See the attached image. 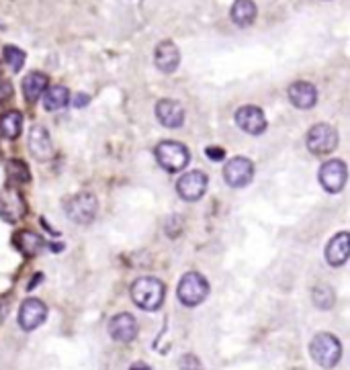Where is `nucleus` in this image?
I'll return each mask as SVG.
<instances>
[{"mask_svg":"<svg viewBox=\"0 0 350 370\" xmlns=\"http://www.w3.org/2000/svg\"><path fill=\"white\" fill-rule=\"evenodd\" d=\"M178 299L187 307H197L201 305L207 295H209V282L199 272H187L178 282Z\"/></svg>","mask_w":350,"mask_h":370,"instance_id":"7ed1b4c3","label":"nucleus"},{"mask_svg":"<svg viewBox=\"0 0 350 370\" xmlns=\"http://www.w3.org/2000/svg\"><path fill=\"white\" fill-rule=\"evenodd\" d=\"M45 317H47V307L39 299H27L19 309V325L25 332L37 330L45 321Z\"/></svg>","mask_w":350,"mask_h":370,"instance_id":"9b49d317","label":"nucleus"},{"mask_svg":"<svg viewBox=\"0 0 350 370\" xmlns=\"http://www.w3.org/2000/svg\"><path fill=\"white\" fill-rule=\"evenodd\" d=\"M154 62L158 65L160 72L172 74L178 68V63H181V52H178V47L172 41H162L158 47H156Z\"/></svg>","mask_w":350,"mask_h":370,"instance_id":"dca6fc26","label":"nucleus"},{"mask_svg":"<svg viewBox=\"0 0 350 370\" xmlns=\"http://www.w3.org/2000/svg\"><path fill=\"white\" fill-rule=\"evenodd\" d=\"M23 131V115L19 111H6L0 115V137L17 139Z\"/></svg>","mask_w":350,"mask_h":370,"instance_id":"412c9836","label":"nucleus"},{"mask_svg":"<svg viewBox=\"0 0 350 370\" xmlns=\"http://www.w3.org/2000/svg\"><path fill=\"white\" fill-rule=\"evenodd\" d=\"M66 215L70 217L72 221L86 225L95 219L96 211H98V201L93 192H78L72 199H68L64 203Z\"/></svg>","mask_w":350,"mask_h":370,"instance_id":"39448f33","label":"nucleus"},{"mask_svg":"<svg viewBox=\"0 0 350 370\" xmlns=\"http://www.w3.org/2000/svg\"><path fill=\"white\" fill-rule=\"evenodd\" d=\"M289 100L297 109H312L318 102V91L310 82H295L289 86Z\"/></svg>","mask_w":350,"mask_h":370,"instance_id":"f3484780","label":"nucleus"},{"mask_svg":"<svg viewBox=\"0 0 350 370\" xmlns=\"http://www.w3.org/2000/svg\"><path fill=\"white\" fill-rule=\"evenodd\" d=\"M45 109L47 111H62L66 105H68V100H70V93H68V88L66 86H50V88H45Z\"/></svg>","mask_w":350,"mask_h":370,"instance_id":"5701e85b","label":"nucleus"},{"mask_svg":"<svg viewBox=\"0 0 350 370\" xmlns=\"http://www.w3.org/2000/svg\"><path fill=\"white\" fill-rule=\"evenodd\" d=\"M223 178L225 183L234 188L250 185L254 178V164L248 157H234L225 164L223 168Z\"/></svg>","mask_w":350,"mask_h":370,"instance_id":"6e6552de","label":"nucleus"},{"mask_svg":"<svg viewBox=\"0 0 350 370\" xmlns=\"http://www.w3.org/2000/svg\"><path fill=\"white\" fill-rule=\"evenodd\" d=\"M109 334L115 341L129 344L137 338V321L129 313H119L109 321Z\"/></svg>","mask_w":350,"mask_h":370,"instance_id":"ddd939ff","label":"nucleus"},{"mask_svg":"<svg viewBox=\"0 0 350 370\" xmlns=\"http://www.w3.org/2000/svg\"><path fill=\"white\" fill-rule=\"evenodd\" d=\"M156 115H158L160 123L168 129H176L185 123V109L176 100H168V98L160 100L156 105Z\"/></svg>","mask_w":350,"mask_h":370,"instance_id":"2eb2a0df","label":"nucleus"},{"mask_svg":"<svg viewBox=\"0 0 350 370\" xmlns=\"http://www.w3.org/2000/svg\"><path fill=\"white\" fill-rule=\"evenodd\" d=\"M131 299L144 311H156L164 301V284L154 277L137 278L131 286Z\"/></svg>","mask_w":350,"mask_h":370,"instance_id":"f257e3e1","label":"nucleus"},{"mask_svg":"<svg viewBox=\"0 0 350 370\" xmlns=\"http://www.w3.org/2000/svg\"><path fill=\"white\" fill-rule=\"evenodd\" d=\"M13 98V84L8 80H0V102Z\"/></svg>","mask_w":350,"mask_h":370,"instance_id":"cd10ccee","label":"nucleus"},{"mask_svg":"<svg viewBox=\"0 0 350 370\" xmlns=\"http://www.w3.org/2000/svg\"><path fill=\"white\" fill-rule=\"evenodd\" d=\"M2 54H4V63H6L13 72H19V70L23 68V63H25V52H21V49L15 47V45H6Z\"/></svg>","mask_w":350,"mask_h":370,"instance_id":"a878e982","label":"nucleus"},{"mask_svg":"<svg viewBox=\"0 0 350 370\" xmlns=\"http://www.w3.org/2000/svg\"><path fill=\"white\" fill-rule=\"evenodd\" d=\"M236 123L240 125V129H244L250 135H260L266 129V117H264V113L258 107L248 105V107H242L236 113Z\"/></svg>","mask_w":350,"mask_h":370,"instance_id":"4468645a","label":"nucleus"},{"mask_svg":"<svg viewBox=\"0 0 350 370\" xmlns=\"http://www.w3.org/2000/svg\"><path fill=\"white\" fill-rule=\"evenodd\" d=\"M347 164L340 160H330L319 168V185L328 192H340L347 185Z\"/></svg>","mask_w":350,"mask_h":370,"instance_id":"1a4fd4ad","label":"nucleus"},{"mask_svg":"<svg viewBox=\"0 0 350 370\" xmlns=\"http://www.w3.org/2000/svg\"><path fill=\"white\" fill-rule=\"evenodd\" d=\"M350 256V240L347 231H340L330 244H328V249H326V260L330 266H342L347 264Z\"/></svg>","mask_w":350,"mask_h":370,"instance_id":"a211bd4d","label":"nucleus"},{"mask_svg":"<svg viewBox=\"0 0 350 370\" xmlns=\"http://www.w3.org/2000/svg\"><path fill=\"white\" fill-rule=\"evenodd\" d=\"M334 301H336L334 291H332L328 284H318V286L314 288V305L318 309L328 311V309L334 307Z\"/></svg>","mask_w":350,"mask_h":370,"instance_id":"393cba45","label":"nucleus"},{"mask_svg":"<svg viewBox=\"0 0 350 370\" xmlns=\"http://www.w3.org/2000/svg\"><path fill=\"white\" fill-rule=\"evenodd\" d=\"M45 88H47V76L41 72H31L23 80V94H25L27 102H37L43 96Z\"/></svg>","mask_w":350,"mask_h":370,"instance_id":"6ab92c4d","label":"nucleus"},{"mask_svg":"<svg viewBox=\"0 0 350 370\" xmlns=\"http://www.w3.org/2000/svg\"><path fill=\"white\" fill-rule=\"evenodd\" d=\"M338 146V133L332 125H314L307 133V150L316 155H326L334 152Z\"/></svg>","mask_w":350,"mask_h":370,"instance_id":"423d86ee","label":"nucleus"},{"mask_svg":"<svg viewBox=\"0 0 350 370\" xmlns=\"http://www.w3.org/2000/svg\"><path fill=\"white\" fill-rule=\"evenodd\" d=\"M27 213L25 196L19 192V188L8 186L0 192V217L8 223H17Z\"/></svg>","mask_w":350,"mask_h":370,"instance_id":"0eeeda50","label":"nucleus"},{"mask_svg":"<svg viewBox=\"0 0 350 370\" xmlns=\"http://www.w3.org/2000/svg\"><path fill=\"white\" fill-rule=\"evenodd\" d=\"M6 176L13 183H29V178H31L29 168L23 160H8L6 162Z\"/></svg>","mask_w":350,"mask_h":370,"instance_id":"b1692460","label":"nucleus"},{"mask_svg":"<svg viewBox=\"0 0 350 370\" xmlns=\"http://www.w3.org/2000/svg\"><path fill=\"white\" fill-rule=\"evenodd\" d=\"M13 244L19 247L21 254H25V256H35V254L41 249V246H43V240H41L39 233L25 229V231H17V233H15Z\"/></svg>","mask_w":350,"mask_h":370,"instance_id":"4be33fe9","label":"nucleus"},{"mask_svg":"<svg viewBox=\"0 0 350 370\" xmlns=\"http://www.w3.org/2000/svg\"><path fill=\"white\" fill-rule=\"evenodd\" d=\"M310 354L321 369H334L342 358V344L332 334H318L310 344Z\"/></svg>","mask_w":350,"mask_h":370,"instance_id":"f03ea898","label":"nucleus"},{"mask_svg":"<svg viewBox=\"0 0 350 370\" xmlns=\"http://www.w3.org/2000/svg\"><path fill=\"white\" fill-rule=\"evenodd\" d=\"M231 21L238 27H248L256 19V4L252 0H236L231 6Z\"/></svg>","mask_w":350,"mask_h":370,"instance_id":"aec40b11","label":"nucleus"},{"mask_svg":"<svg viewBox=\"0 0 350 370\" xmlns=\"http://www.w3.org/2000/svg\"><path fill=\"white\" fill-rule=\"evenodd\" d=\"M207 185H209L207 174H203L199 170H192V172H187L185 176H181L178 185H176V190H178V194L185 201L195 203V201H199L207 192Z\"/></svg>","mask_w":350,"mask_h":370,"instance_id":"9d476101","label":"nucleus"},{"mask_svg":"<svg viewBox=\"0 0 350 370\" xmlns=\"http://www.w3.org/2000/svg\"><path fill=\"white\" fill-rule=\"evenodd\" d=\"M156 160L166 172H181L189 166L191 154L178 141H162L156 148Z\"/></svg>","mask_w":350,"mask_h":370,"instance_id":"20e7f679","label":"nucleus"},{"mask_svg":"<svg viewBox=\"0 0 350 370\" xmlns=\"http://www.w3.org/2000/svg\"><path fill=\"white\" fill-rule=\"evenodd\" d=\"M207 155H209L211 160H222L225 154H223L222 148H220V150H218V148H209V150H207Z\"/></svg>","mask_w":350,"mask_h":370,"instance_id":"c85d7f7f","label":"nucleus"},{"mask_svg":"<svg viewBox=\"0 0 350 370\" xmlns=\"http://www.w3.org/2000/svg\"><path fill=\"white\" fill-rule=\"evenodd\" d=\"M178 369L181 370H203V364H201V360H199L197 356H192V354H185V356L181 358V362H178Z\"/></svg>","mask_w":350,"mask_h":370,"instance_id":"bb28decb","label":"nucleus"},{"mask_svg":"<svg viewBox=\"0 0 350 370\" xmlns=\"http://www.w3.org/2000/svg\"><path fill=\"white\" fill-rule=\"evenodd\" d=\"M29 150L35 160L39 162H47L54 157V146H52V137L47 133V129L43 125H33L29 131Z\"/></svg>","mask_w":350,"mask_h":370,"instance_id":"f8f14e48","label":"nucleus"}]
</instances>
